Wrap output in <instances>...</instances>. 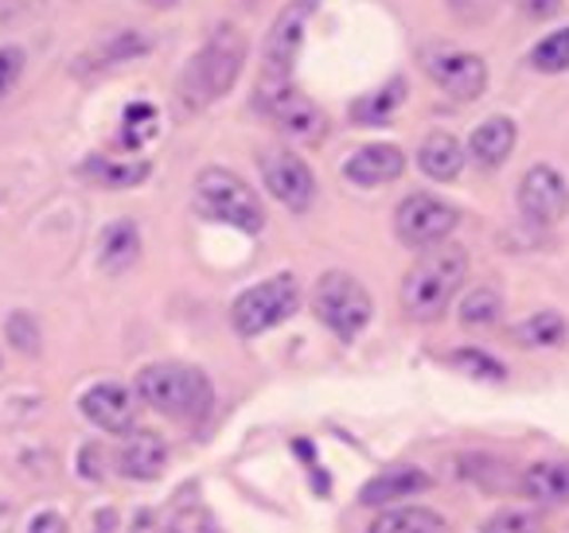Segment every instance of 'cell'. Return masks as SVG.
<instances>
[{
  "label": "cell",
  "mask_w": 569,
  "mask_h": 533,
  "mask_svg": "<svg viewBox=\"0 0 569 533\" xmlns=\"http://www.w3.org/2000/svg\"><path fill=\"white\" fill-rule=\"evenodd\" d=\"M468 276V253L457 242H437L421 250V258L402 276V312L413 323H433L449 312L452 296Z\"/></svg>",
  "instance_id": "1"
},
{
  "label": "cell",
  "mask_w": 569,
  "mask_h": 533,
  "mask_svg": "<svg viewBox=\"0 0 569 533\" xmlns=\"http://www.w3.org/2000/svg\"><path fill=\"white\" fill-rule=\"evenodd\" d=\"M137 398L152 413L183 424L203 421L214 405L211 378L199 366H188V362H152V366H144L137 374Z\"/></svg>",
  "instance_id": "2"
},
{
  "label": "cell",
  "mask_w": 569,
  "mask_h": 533,
  "mask_svg": "<svg viewBox=\"0 0 569 533\" xmlns=\"http://www.w3.org/2000/svg\"><path fill=\"white\" fill-rule=\"evenodd\" d=\"M246 63V36L238 28L222 24L214 28V36L203 43L196 59L188 63L180 79V98L188 110H203V105L219 102L230 87L238 82Z\"/></svg>",
  "instance_id": "3"
},
{
  "label": "cell",
  "mask_w": 569,
  "mask_h": 533,
  "mask_svg": "<svg viewBox=\"0 0 569 533\" xmlns=\"http://www.w3.org/2000/svg\"><path fill=\"white\" fill-rule=\"evenodd\" d=\"M309 17H312V4L309 0H297V4L281 9V17L269 28L266 48H261L258 90H253V105H258V110L269 113L289 90H293V63H297V56H301Z\"/></svg>",
  "instance_id": "4"
},
{
  "label": "cell",
  "mask_w": 569,
  "mask_h": 533,
  "mask_svg": "<svg viewBox=\"0 0 569 533\" xmlns=\"http://www.w3.org/2000/svg\"><path fill=\"white\" fill-rule=\"evenodd\" d=\"M196 207L214 222L242 230V234H261L266 230V207H261L258 191L242 180V175L227 172V168H207L196 180Z\"/></svg>",
  "instance_id": "5"
},
{
  "label": "cell",
  "mask_w": 569,
  "mask_h": 533,
  "mask_svg": "<svg viewBox=\"0 0 569 533\" xmlns=\"http://www.w3.org/2000/svg\"><path fill=\"white\" fill-rule=\"evenodd\" d=\"M312 312L317 320L332 331L336 339H356L363 335V328L371 323V292L359 276L343 273V269H332L317 281L312 289Z\"/></svg>",
  "instance_id": "6"
},
{
  "label": "cell",
  "mask_w": 569,
  "mask_h": 533,
  "mask_svg": "<svg viewBox=\"0 0 569 533\" xmlns=\"http://www.w3.org/2000/svg\"><path fill=\"white\" fill-rule=\"evenodd\" d=\"M301 308V284L293 273H277L261 284H250L242 296L230 308V323L242 339L266 335V331L281 328L284 320H293V312Z\"/></svg>",
  "instance_id": "7"
},
{
  "label": "cell",
  "mask_w": 569,
  "mask_h": 533,
  "mask_svg": "<svg viewBox=\"0 0 569 533\" xmlns=\"http://www.w3.org/2000/svg\"><path fill=\"white\" fill-rule=\"evenodd\" d=\"M457 222H460L457 207L418 191V195H406L402 203H398L395 234H398V242L410 245V250H429V245H437V242H449Z\"/></svg>",
  "instance_id": "8"
},
{
  "label": "cell",
  "mask_w": 569,
  "mask_h": 533,
  "mask_svg": "<svg viewBox=\"0 0 569 533\" xmlns=\"http://www.w3.org/2000/svg\"><path fill=\"white\" fill-rule=\"evenodd\" d=\"M258 168H261L266 191L284 207V211L305 214L312 203H317V175H312V168L305 164L293 149H266L258 157Z\"/></svg>",
  "instance_id": "9"
},
{
  "label": "cell",
  "mask_w": 569,
  "mask_h": 533,
  "mask_svg": "<svg viewBox=\"0 0 569 533\" xmlns=\"http://www.w3.org/2000/svg\"><path fill=\"white\" fill-rule=\"evenodd\" d=\"M519 211L535 227H558L569 214V183L558 168L535 164L519 183Z\"/></svg>",
  "instance_id": "10"
},
{
  "label": "cell",
  "mask_w": 569,
  "mask_h": 533,
  "mask_svg": "<svg viewBox=\"0 0 569 533\" xmlns=\"http://www.w3.org/2000/svg\"><path fill=\"white\" fill-rule=\"evenodd\" d=\"M429 79L452 98V102H476L488 90V67L472 51H441V56L426 59Z\"/></svg>",
  "instance_id": "11"
},
{
  "label": "cell",
  "mask_w": 569,
  "mask_h": 533,
  "mask_svg": "<svg viewBox=\"0 0 569 533\" xmlns=\"http://www.w3.org/2000/svg\"><path fill=\"white\" fill-rule=\"evenodd\" d=\"M79 409L94 429L118 432V436H126V432L137 424V398H133V390H126L121 382L90 385V390L82 393Z\"/></svg>",
  "instance_id": "12"
},
{
  "label": "cell",
  "mask_w": 569,
  "mask_h": 533,
  "mask_svg": "<svg viewBox=\"0 0 569 533\" xmlns=\"http://www.w3.org/2000/svg\"><path fill=\"white\" fill-rule=\"evenodd\" d=\"M406 172V157L398 144H363L343 160V180L356 188H382Z\"/></svg>",
  "instance_id": "13"
},
{
  "label": "cell",
  "mask_w": 569,
  "mask_h": 533,
  "mask_svg": "<svg viewBox=\"0 0 569 533\" xmlns=\"http://www.w3.org/2000/svg\"><path fill=\"white\" fill-rule=\"evenodd\" d=\"M433 486V479H429V471L413 467V463H395V467L379 471V475L371 479V483L359 491V502L363 506H398V502L413 499V494L429 491Z\"/></svg>",
  "instance_id": "14"
},
{
  "label": "cell",
  "mask_w": 569,
  "mask_h": 533,
  "mask_svg": "<svg viewBox=\"0 0 569 533\" xmlns=\"http://www.w3.org/2000/svg\"><path fill=\"white\" fill-rule=\"evenodd\" d=\"M113 460H118V471H121L126 479H137V483H149V479H157L160 471H164V463H168V444L157 436V432H149V429H129Z\"/></svg>",
  "instance_id": "15"
},
{
  "label": "cell",
  "mask_w": 569,
  "mask_h": 533,
  "mask_svg": "<svg viewBox=\"0 0 569 533\" xmlns=\"http://www.w3.org/2000/svg\"><path fill=\"white\" fill-rule=\"evenodd\" d=\"M515 141H519V129H515L511 118H488L472 129L465 157L472 160L476 168H483V172H496L515 152Z\"/></svg>",
  "instance_id": "16"
},
{
  "label": "cell",
  "mask_w": 569,
  "mask_h": 533,
  "mask_svg": "<svg viewBox=\"0 0 569 533\" xmlns=\"http://www.w3.org/2000/svg\"><path fill=\"white\" fill-rule=\"evenodd\" d=\"M269 118H273V125L281 129L284 137H293V141H301V144H312L328 133V118L320 113V105L312 102V98L301 94V90H289V94L269 110Z\"/></svg>",
  "instance_id": "17"
},
{
  "label": "cell",
  "mask_w": 569,
  "mask_h": 533,
  "mask_svg": "<svg viewBox=\"0 0 569 533\" xmlns=\"http://www.w3.org/2000/svg\"><path fill=\"white\" fill-rule=\"evenodd\" d=\"M519 491L535 506H569V460H535L519 479Z\"/></svg>",
  "instance_id": "18"
},
{
  "label": "cell",
  "mask_w": 569,
  "mask_h": 533,
  "mask_svg": "<svg viewBox=\"0 0 569 533\" xmlns=\"http://www.w3.org/2000/svg\"><path fill=\"white\" fill-rule=\"evenodd\" d=\"M418 168L437 183H449L465 168V144L452 133H429L418 149Z\"/></svg>",
  "instance_id": "19"
},
{
  "label": "cell",
  "mask_w": 569,
  "mask_h": 533,
  "mask_svg": "<svg viewBox=\"0 0 569 533\" xmlns=\"http://www.w3.org/2000/svg\"><path fill=\"white\" fill-rule=\"evenodd\" d=\"M137 258H141V230H137V222L121 219L113 227H106L102 250H98V261H102L106 273H126Z\"/></svg>",
  "instance_id": "20"
},
{
  "label": "cell",
  "mask_w": 569,
  "mask_h": 533,
  "mask_svg": "<svg viewBox=\"0 0 569 533\" xmlns=\"http://www.w3.org/2000/svg\"><path fill=\"white\" fill-rule=\"evenodd\" d=\"M367 533H445V517L429 506H387Z\"/></svg>",
  "instance_id": "21"
},
{
  "label": "cell",
  "mask_w": 569,
  "mask_h": 533,
  "mask_svg": "<svg viewBox=\"0 0 569 533\" xmlns=\"http://www.w3.org/2000/svg\"><path fill=\"white\" fill-rule=\"evenodd\" d=\"M82 172L90 175L94 183H102V188H137V183L149 180L152 164H144V160H106V157H94L87 160V168Z\"/></svg>",
  "instance_id": "22"
},
{
  "label": "cell",
  "mask_w": 569,
  "mask_h": 533,
  "mask_svg": "<svg viewBox=\"0 0 569 533\" xmlns=\"http://www.w3.org/2000/svg\"><path fill=\"white\" fill-rule=\"evenodd\" d=\"M503 320V296L496 289H472L460 304V328L468 331H491L496 323Z\"/></svg>",
  "instance_id": "23"
},
{
  "label": "cell",
  "mask_w": 569,
  "mask_h": 533,
  "mask_svg": "<svg viewBox=\"0 0 569 533\" xmlns=\"http://www.w3.org/2000/svg\"><path fill=\"white\" fill-rule=\"evenodd\" d=\"M402 98H406V82L402 79H390L382 90H375V94L359 98V102L351 105V118L363 121V125H382V121H387L390 113H395L398 105H402Z\"/></svg>",
  "instance_id": "24"
},
{
  "label": "cell",
  "mask_w": 569,
  "mask_h": 533,
  "mask_svg": "<svg viewBox=\"0 0 569 533\" xmlns=\"http://www.w3.org/2000/svg\"><path fill=\"white\" fill-rule=\"evenodd\" d=\"M515 339H519L522 346H530V351H538V346H558L561 339H566V320H561L558 312H535L515 328Z\"/></svg>",
  "instance_id": "25"
},
{
  "label": "cell",
  "mask_w": 569,
  "mask_h": 533,
  "mask_svg": "<svg viewBox=\"0 0 569 533\" xmlns=\"http://www.w3.org/2000/svg\"><path fill=\"white\" fill-rule=\"evenodd\" d=\"M480 533H546L542 514L527 506H503L480 525Z\"/></svg>",
  "instance_id": "26"
},
{
  "label": "cell",
  "mask_w": 569,
  "mask_h": 533,
  "mask_svg": "<svg viewBox=\"0 0 569 533\" xmlns=\"http://www.w3.org/2000/svg\"><path fill=\"white\" fill-rule=\"evenodd\" d=\"M530 63H535V71H542V74H566L569 71V28L546 36V40L530 51Z\"/></svg>",
  "instance_id": "27"
},
{
  "label": "cell",
  "mask_w": 569,
  "mask_h": 533,
  "mask_svg": "<svg viewBox=\"0 0 569 533\" xmlns=\"http://www.w3.org/2000/svg\"><path fill=\"white\" fill-rule=\"evenodd\" d=\"M152 43L144 40L141 32H126V36H113L106 48H98L94 56L87 59L90 67H110V63H121V59H133V56H144Z\"/></svg>",
  "instance_id": "28"
},
{
  "label": "cell",
  "mask_w": 569,
  "mask_h": 533,
  "mask_svg": "<svg viewBox=\"0 0 569 533\" xmlns=\"http://www.w3.org/2000/svg\"><path fill=\"white\" fill-rule=\"evenodd\" d=\"M449 362H452V366H457V370H465V374L483 378V382H503V378H507L503 362H496V359H491V354L476 351V346H465V351H457Z\"/></svg>",
  "instance_id": "29"
},
{
  "label": "cell",
  "mask_w": 569,
  "mask_h": 533,
  "mask_svg": "<svg viewBox=\"0 0 569 533\" xmlns=\"http://www.w3.org/2000/svg\"><path fill=\"white\" fill-rule=\"evenodd\" d=\"M121 133H126V137H121V144H126V149H141V144L157 133V110H152V105H144V102L129 105V110H126V129H121Z\"/></svg>",
  "instance_id": "30"
},
{
  "label": "cell",
  "mask_w": 569,
  "mask_h": 533,
  "mask_svg": "<svg viewBox=\"0 0 569 533\" xmlns=\"http://www.w3.org/2000/svg\"><path fill=\"white\" fill-rule=\"evenodd\" d=\"M160 533H219V525H214V517L199 502H188V506H180L168 517V525Z\"/></svg>",
  "instance_id": "31"
},
{
  "label": "cell",
  "mask_w": 569,
  "mask_h": 533,
  "mask_svg": "<svg viewBox=\"0 0 569 533\" xmlns=\"http://www.w3.org/2000/svg\"><path fill=\"white\" fill-rule=\"evenodd\" d=\"M4 335H9V343L17 346V351L40 354V323L28 312H12L9 323H4Z\"/></svg>",
  "instance_id": "32"
},
{
  "label": "cell",
  "mask_w": 569,
  "mask_h": 533,
  "mask_svg": "<svg viewBox=\"0 0 569 533\" xmlns=\"http://www.w3.org/2000/svg\"><path fill=\"white\" fill-rule=\"evenodd\" d=\"M452 9V17L465 20V24H483V20L496 17L499 0H445Z\"/></svg>",
  "instance_id": "33"
},
{
  "label": "cell",
  "mask_w": 569,
  "mask_h": 533,
  "mask_svg": "<svg viewBox=\"0 0 569 533\" xmlns=\"http://www.w3.org/2000/svg\"><path fill=\"white\" fill-rule=\"evenodd\" d=\"M24 74V51L17 48H0V98H9V90Z\"/></svg>",
  "instance_id": "34"
},
{
  "label": "cell",
  "mask_w": 569,
  "mask_h": 533,
  "mask_svg": "<svg viewBox=\"0 0 569 533\" xmlns=\"http://www.w3.org/2000/svg\"><path fill=\"white\" fill-rule=\"evenodd\" d=\"M24 533H67V517L59 510H40V514L28 522Z\"/></svg>",
  "instance_id": "35"
},
{
  "label": "cell",
  "mask_w": 569,
  "mask_h": 533,
  "mask_svg": "<svg viewBox=\"0 0 569 533\" xmlns=\"http://www.w3.org/2000/svg\"><path fill=\"white\" fill-rule=\"evenodd\" d=\"M519 9L527 12L530 20H542V17H553L561 9V0H519Z\"/></svg>",
  "instance_id": "36"
},
{
  "label": "cell",
  "mask_w": 569,
  "mask_h": 533,
  "mask_svg": "<svg viewBox=\"0 0 569 533\" xmlns=\"http://www.w3.org/2000/svg\"><path fill=\"white\" fill-rule=\"evenodd\" d=\"M133 533H152V514H149V510H141V514H137Z\"/></svg>",
  "instance_id": "37"
}]
</instances>
